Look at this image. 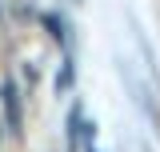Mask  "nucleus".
<instances>
[{"label": "nucleus", "mask_w": 160, "mask_h": 152, "mask_svg": "<svg viewBox=\"0 0 160 152\" xmlns=\"http://www.w3.org/2000/svg\"><path fill=\"white\" fill-rule=\"evenodd\" d=\"M44 28H48V36H52V40H60V44L68 40V36H64V20H56V16H44Z\"/></svg>", "instance_id": "nucleus-2"}, {"label": "nucleus", "mask_w": 160, "mask_h": 152, "mask_svg": "<svg viewBox=\"0 0 160 152\" xmlns=\"http://www.w3.org/2000/svg\"><path fill=\"white\" fill-rule=\"evenodd\" d=\"M4 108H8V120H12V128L20 124V96H16V84L8 80L4 84Z\"/></svg>", "instance_id": "nucleus-1"}]
</instances>
